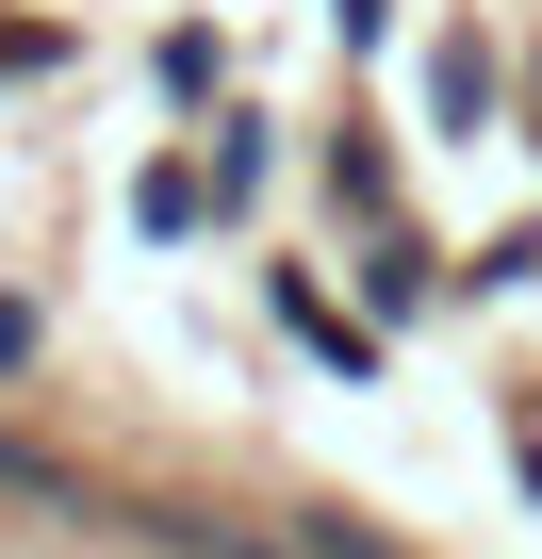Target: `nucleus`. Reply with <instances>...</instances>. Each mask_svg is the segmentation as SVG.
<instances>
[{
  "instance_id": "obj_1",
  "label": "nucleus",
  "mask_w": 542,
  "mask_h": 559,
  "mask_svg": "<svg viewBox=\"0 0 542 559\" xmlns=\"http://www.w3.org/2000/svg\"><path fill=\"white\" fill-rule=\"evenodd\" d=\"M0 493H34V510H67V477H50L34 444H0Z\"/></svg>"
}]
</instances>
